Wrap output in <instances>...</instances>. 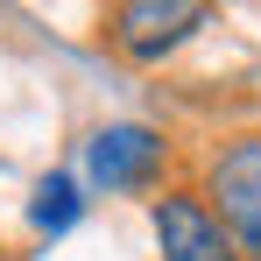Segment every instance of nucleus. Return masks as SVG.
Segmentation results:
<instances>
[{"instance_id": "5", "label": "nucleus", "mask_w": 261, "mask_h": 261, "mask_svg": "<svg viewBox=\"0 0 261 261\" xmlns=\"http://www.w3.org/2000/svg\"><path fill=\"white\" fill-rule=\"evenodd\" d=\"M78 212H85L78 176H64V170H49L43 184H36V198H29V226H36V233H71Z\"/></svg>"}, {"instance_id": "3", "label": "nucleus", "mask_w": 261, "mask_h": 261, "mask_svg": "<svg viewBox=\"0 0 261 261\" xmlns=\"http://www.w3.org/2000/svg\"><path fill=\"white\" fill-rule=\"evenodd\" d=\"M212 14L198 0H120L106 14V43L120 49L127 64H163L170 49H184Z\"/></svg>"}, {"instance_id": "1", "label": "nucleus", "mask_w": 261, "mask_h": 261, "mask_svg": "<svg viewBox=\"0 0 261 261\" xmlns=\"http://www.w3.org/2000/svg\"><path fill=\"white\" fill-rule=\"evenodd\" d=\"M205 205L233 233V247L247 261H261V134L226 141L212 163H205Z\"/></svg>"}, {"instance_id": "2", "label": "nucleus", "mask_w": 261, "mask_h": 261, "mask_svg": "<svg viewBox=\"0 0 261 261\" xmlns=\"http://www.w3.org/2000/svg\"><path fill=\"white\" fill-rule=\"evenodd\" d=\"M170 163V134L141 127V120H106L85 134V184L120 198V191H148Z\"/></svg>"}, {"instance_id": "4", "label": "nucleus", "mask_w": 261, "mask_h": 261, "mask_svg": "<svg viewBox=\"0 0 261 261\" xmlns=\"http://www.w3.org/2000/svg\"><path fill=\"white\" fill-rule=\"evenodd\" d=\"M148 226H155V254L163 261H247L233 247V233L219 226V212L205 205V191L176 184L148 205Z\"/></svg>"}]
</instances>
